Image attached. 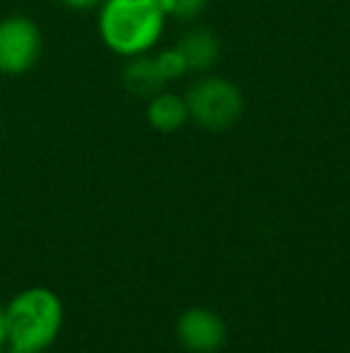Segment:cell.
I'll use <instances>...</instances> for the list:
<instances>
[{
	"label": "cell",
	"instance_id": "obj_1",
	"mask_svg": "<svg viewBox=\"0 0 350 353\" xmlns=\"http://www.w3.org/2000/svg\"><path fill=\"white\" fill-rule=\"evenodd\" d=\"M61 327L63 303L51 288H27L5 307V334L10 353L46 351L56 341Z\"/></svg>",
	"mask_w": 350,
	"mask_h": 353
},
{
	"label": "cell",
	"instance_id": "obj_2",
	"mask_svg": "<svg viewBox=\"0 0 350 353\" xmlns=\"http://www.w3.org/2000/svg\"><path fill=\"white\" fill-rule=\"evenodd\" d=\"M164 14L159 0H106L101 10V37L116 53L137 56L161 37Z\"/></svg>",
	"mask_w": 350,
	"mask_h": 353
},
{
	"label": "cell",
	"instance_id": "obj_3",
	"mask_svg": "<svg viewBox=\"0 0 350 353\" xmlns=\"http://www.w3.org/2000/svg\"><path fill=\"white\" fill-rule=\"evenodd\" d=\"M187 111L199 125L209 130H226L243 113V97L238 87L219 77L195 84L187 94Z\"/></svg>",
	"mask_w": 350,
	"mask_h": 353
},
{
	"label": "cell",
	"instance_id": "obj_4",
	"mask_svg": "<svg viewBox=\"0 0 350 353\" xmlns=\"http://www.w3.org/2000/svg\"><path fill=\"white\" fill-rule=\"evenodd\" d=\"M41 53V34L27 17H8L0 22V72H27Z\"/></svg>",
	"mask_w": 350,
	"mask_h": 353
},
{
	"label": "cell",
	"instance_id": "obj_5",
	"mask_svg": "<svg viewBox=\"0 0 350 353\" xmlns=\"http://www.w3.org/2000/svg\"><path fill=\"white\" fill-rule=\"evenodd\" d=\"M177 336L195 353H214L226 341V327L216 312L206 307H192L177 322Z\"/></svg>",
	"mask_w": 350,
	"mask_h": 353
},
{
	"label": "cell",
	"instance_id": "obj_6",
	"mask_svg": "<svg viewBox=\"0 0 350 353\" xmlns=\"http://www.w3.org/2000/svg\"><path fill=\"white\" fill-rule=\"evenodd\" d=\"M122 79H125V87L130 89L135 97H142V99H146V97L154 99L156 94L161 92V87L166 84L164 74H161L154 58H137V61L127 63Z\"/></svg>",
	"mask_w": 350,
	"mask_h": 353
},
{
	"label": "cell",
	"instance_id": "obj_7",
	"mask_svg": "<svg viewBox=\"0 0 350 353\" xmlns=\"http://www.w3.org/2000/svg\"><path fill=\"white\" fill-rule=\"evenodd\" d=\"M177 51L185 58L187 70H206L219 56V41L204 29H195L177 43Z\"/></svg>",
	"mask_w": 350,
	"mask_h": 353
},
{
	"label": "cell",
	"instance_id": "obj_8",
	"mask_svg": "<svg viewBox=\"0 0 350 353\" xmlns=\"http://www.w3.org/2000/svg\"><path fill=\"white\" fill-rule=\"evenodd\" d=\"M190 111H187V103L182 99H177L175 94H156L151 99L149 106V123L156 130H177L182 123L187 121Z\"/></svg>",
	"mask_w": 350,
	"mask_h": 353
},
{
	"label": "cell",
	"instance_id": "obj_9",
	"mask_svg": "<svg viewBox=\"0 0 350 353\" xmlns=\"http://www.w3.org/2000/svg\"><path fill=\"white\" fill-rule=\"evenodd\" d=\"M154 61H156V65H159V70H161V74H164L166 82H168V79L180 77V74L187 70L185 58H182V53L177 51V48H171V51H164V53H161V56H156Z\"/></svg>",
	"mask_w": 350,
	"mask_h": 353
},
{
	"label": "cell",
	"instance_id": "obj_10",
	"mask_svg": "<svg viewBox=\"0 0 350 353\" xmlns=\"http://www.w3.org/2000/svg\"><path fill=\"white\" fill-rule=\"evenodd\" d=\"M161 10L168 14H175V17L182 19H192L204 10L206 0H159Z\"/></svg>",
	"mask_w": 350,
	"mask_h": 353
},
{
	"label": "cell",
	"instance_id": "obj_11",
	"mask_svg": "<svg viewBox=\"0 0 350 353\" xmlns=\"http://www.w3.org/2000/svg\"><path fill=\"white\" fill-rule=\"evenodd\" d=\"M65 5H70V8H75V10H91V8H96L101 0H63Z\"/></svg>",
	"mask_w": 350,
	"mask_h": 353
},
{
	"label": "cell",
	"instance_id": "obj_12",
	"mask_svg": "<svg viewBox=\"0 0 350 353\" xmlns=\"http://www.w3.org/2000/svg\"><path fill=\"white\" fill-rule=\"evenodd\" d=\"M8 346V334H5V307L0 305V351Z\"/></svg>",
	"mask_w": 350,
	"mask_h": 353
},
{
	"label": "cell",
	"instance_id": "obj_13",
	"mask_svg": "<svg viewBox=\"0 0 350 353\" xmlns=\"http://www.w3.org/2000/svg\"><path fill=\"white\" fill-rule=\"evenodd\" d=\"M39 353H46V351H39Z\"/></svg>",
	"mask_w": 350,
	"mask_h": 353
}]
</instances>
